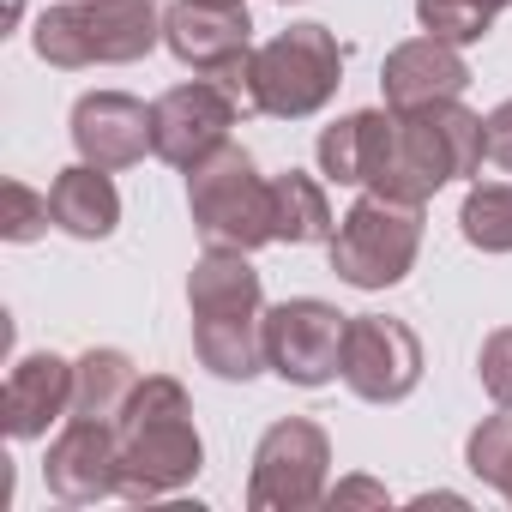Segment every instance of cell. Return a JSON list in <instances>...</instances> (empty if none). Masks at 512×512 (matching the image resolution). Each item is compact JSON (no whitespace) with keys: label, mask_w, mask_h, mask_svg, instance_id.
<instances>
[{"label":"cell","mask_w":512,"mask_h":512,"mask_svg":"<svg viewBox=\"0 0 512 512\" xmlns=\"http://www.w3.org/2000/svg\"><path fill=\"white\" fill-rule=\"evenodd\" d=\"M488 157V121L464 109L458 97L428 103V109H392L386 157L368 181V193L428 205L446 181H470Z\"/></svg>","instance_id":"6da1fadb"},{"label":"cell","mask_w":512,"mask_h":512,"mask_svg":"<svg viewBox=\"0 0 512 512\" xmlns=\"http://www.w3.org/2000/svg\"><path fill=\"white\" fill-rule=\"evenodd\" d=\"M121 494L157 500L205 470V440L193 428V398L169 374H145L121 410Z\"/></svg>","instance_id":"7a4b0ae2"},{"label":"cell","mask_w":512,"mask_h":512,"mask_svg":"<svg viewBox=\"0 0 512 512\" xmlns=\"http://www.w3.org/2000/svg\"><path fill=\"white\" fill-rule=\"evenodd\" d=\"M163 37L157 0H61L37 19V55L49 67H127Z\"/></svg>","instance_id":"3957f363"},{"label":"cell","mask_w":512,"mask_h":512,"mask_svg":"<svg viewBox=\"0 0 512 512\" xmlns=\"http://www.w3.org/2000/svg\"><path fill=\"white\" fill-rule=\"evenodd\" d=\"M187 211H193V229L205 247H235V253H253L278 241L272 235V181H260L253 157L223 139L211 157H199L187 169Z\"/></svg>","instance_id":"277c9868"},{"label":"cell","mask_w":512,"mask_h":512,"mask_svg":"<svg viewBox=\"0 0 512 512\" xmlns=\"http://www.w3.org/2000/svg\"><path fill=\"white\" fill-rule=\"evenodd\" d=\"M326 253H332V272L350 290H392V284L410 278L416 253H422V205L386 199V193H362L338 217Z\"/></svg>","instance_id":"5b68a950"},{"label":"cell","mask_w":512,"mask_h":512,"mask_svg":"<svg viewBox=\"0 0 512 512\" xmlns=\"http://www.w3.org/2000/svg\"><path fill=\"white\" fill-rule=\"evenodd\" d=\"M344 85V49L326 25H290L266 49H253V91L260 115L272 121H302L320 115Z\"/></svg>","instance_id":"8992f818"},{"label":"cell","mask_w":512,"mask_h":512,"mask_svg":"<svg viewBox=\"0 0 512 512\" xmlns=\"http://www.w3.org/2000/svg\"><path fill=\"white\" fill-rule=\"evenodd\" d=\"M332 476V440L308 416H284L260 434L247 470V506L253 512H308L326 500Z\"/></svg>","instance_id":"52a82bcc"},{"label":"cell","mask_w":512,"mask_h":512,"mask_svg":"<svg viewBox=\"0 0 512 512\" xmlns=\"http://www.w3.org/2000/svg\"><path fill=\"white\" fill-rule=\"evenodd\" d=\"M344 332L350 314L320 296H290L266 308V368L290 386H332L344 374Z\"/></svg>","instance_id":"ba28073f"},{"label":"cell","mask_w":512,"mask_h":512,"mask_svg":"<svg viewBox=\"0 0 512 512\" xmlns=\"http://www.w3.org/2000/svg\"><path fill=\"white\" fill-rule=\"evenodd\" d=\"M338 380L362 404H404L422 386V338L392 314H350Z\"/></svg>","instance_id":"9c48e42d"},{"label":"cell","mask_w":512,"mask_h":512,"mask_svg":"<svg viewBox=\"0 0 512 512\" xmlns=\"http://www.w3.org/2000/svg\"><path fill=\"white\" fill-rule=\"evenodd\" d=\"M235 115L241 109L223 97L217 79H187L151 103V157H163L169 169H193L199 157H211L229 139Z\"/></svg>","instance_id":"30bf717a"},{"label":"cell","mask_w":512,"mask_h":512,"mask_svg":"<svg viewBox=\"0 0 512 512\" xmlns=\"http://www.w3.org/2000/svg\"><path fill=\"white\" fill-rule=\"evenodd\" d=\"M43 482L67 506H91V500L121 494V428L91 422V416H67V428L49 440Z\"/></svg>","instance_id":"8fae6325"},{"label":"cell","mask_w":512,"mask_h":512,"mask_svg":"<svg viewBox=\"0 0 512 512\" xmlns=\"http://www.w3.org/2000/svg\"><path fill=\"white\" fill-rule=\"evenodd\" d=\"M73 151L97 169H133L151 151V109L127 91H91L73 103Z\"/></svg>","instance_id":"7c38bea8"},{"label":"cell","mask_w":512,"mask_h":512,"mask_svg":"<svg viewBox=\"0 0 512 512\" xmlns=\"http://www.w3.org/2000/svg\"><path fill=\"white\" fill-rule=\"evenodd\" d=\"M163 43L181 67L217 73L223 61L253 49V19L247 7H223V0H175L163 13Z\"/></svg>","instance_id":"4fadbf2b"},{"label":"cell","mask_w":512,"mask_h":512,"mask_svg":"<svg viewBox=\"0 0 512 512\" xmlns=\"http://www.w3.org/2000/svg\"><path fill=\"white\" fill-rule=\"evenodd\" d=\"M470 85V61L458 43L446 37H410L386 55L380 67V91H386V109H428V103H446V97H464Z\"/></svg>","instance_id":"5bb4252c"},{"label":"cell","mask_w":512,"mask_h":512,"mask_svg":"<svg viewBox=\"0 0 512 512\" xmlns=\"http://www.w3.org/2000/svg\"><path fill=\"white\" fill-rule=\"evenodd\" d=\"M61 416H73V362H61L55 350L19 356L7 386H0V422L13 440H43Z\"/></svg>","instance_id":"9a60e30c"},{"label":"cell","mask_w":512,"mask_h":512,"mask_svg":"<svg viewBox=\"0 0 512 512\" xmlns=\"http://www.w3.org/2000/svg\"><path fill=\"white\" fill-rule=\"evenodd\" d=\"M187 308L193 320H235V314H266V290L247 253L235 247H205L187 278Z\"/></svg>","instance_id":"2e32d148"},{"label":"cell","mask_w":512,"mask_h":512,"mask_svg":"<svg viewBox=\"0 0 512 512\" xmlns=\"http://www.w3.org/2000/svg\"><path fill=\"white\" fill-rule=\"evenodd\" d=\"M49 211H55V229H67V235H79V241H103V235H115V223H121V193H115L109 169H97V163L79 157L73 169L55 175Z\"/></svg>","instance_id":"e0dca14e"},{"label":"cell","mask_w":512,"mask_h":512,"mask_svg":"<svg viewBox=\"0 0 512 512\" xmlns=\"http://www.w3.org/2000/svg\"><path fill=\"white\" fill-rule=\"evenodd\" d=\"M193 350L217 380H253L266 368V314L193 320Z\"/></svg>","instance_id":"ac0fdd59"},{"label":"cell","mask_w":512,"mask_h":512,"mask_svg":"<svg viewBox=\"0 0 512 512\" xmlns=\"http://www.w3.org/2000/svg\"><path fill=\"white\" fill-rule=\"evenodd\" d=\"M338 217H332V199L314 175L302 169H284L272 175V235L284 247H308V241H332Z\"/></svg>","instance_id":"d6986e66"},{"label":"cell","mask_w":512,"mask_h":512,"mask_svg":"<svg viewBox=\"0 0 512 512\" xmlns=\"http://www.w3.org/2000/svg\"><path fill=\"white\" fill-rule=\"evenodd\" d=\"M133 386H139V368H133L127 350H85V356L73 362V416L121 422Z\"/></svg>","instance_id":"ffe728a7"},{"label":"cell","mask_w":512,"mask_h":512,"mask_svg":"<svg viewBox=\"0 0 512 512\" xmlns=\"http://www.w3.org/2000/svg\"><path fill=\"white\" fill-rule=\"evenodd\" d=\"M458 229L476 253H512V187L506 181H476L458 205Z\"/></svg>","instance_id":"44dd1931"},{"label":"cell","mask_w":512,"mask_h":512,"mask_svg":"<svg viewBox=\"0 0 512 512\" xmlns=\"http://www.w3.org/2000/svg\"><path fill=\"white\" fill-rule=\"evenodd\" d=\"M512 7V0H416V25L428 37H446V43H482L488 25Z\"/></svg>","instance_id":"7402d4cb"},{"label":"cell","mask_w":512,"mask_h":512,"mask_svg":"<svg viewBox=\"0 0 512 512\" xmlns=\"http://www.w3.org/2000/svg\"><path fill=\"white\" fill-rule=\"evenodd\" d=\"M464 464H470V476H482V482L512 506V410L482 416V422L470 428V440H464Z\"/></svg>","instance_id":"603a6c76"},{"label":"cell","mask_w":512,"mask_h":512,"mask_svg":"<svg viewBox=\"0 0 512 512\" xmlns=\"http://www.w3.org/2000/svg\"><path fill=\"white\" fill-rule=\"evenodd\" d=\"M362 151H368V121H362V109L344 115V121H332V127L320 133V145H314L320 175L338 181V187H362Z\"/></svg>","instance_id":"cb8c5ba5"},{"label":"cell","mask_w":512,"mask_h":512,"mask_svg":"<svg viewBox=\"0 0 512 512\" xmlns=\"http://www.w3.org/2000/svg\"><path fill=\"white\" fill-rule=\"evenodd\" d=\"M0 199H7V217H0V235H7V241H37L55 223L49 193H31L25 181H7V187H0Z\"/></svg>","instance_id":"d4e9b609"},{"label":"cell","mask_w":512,"mask_h":512,"mask_svg":"<svg viewBox=\"0 0 512 512\" xmlns=\"http://www.w3.org/2000/svg\"><path fill=\"white\" fill-rule=\"evenodd\" d=\"M476 374H482V392H488L500 410H512V326H500V332L482 338Z\"/></svg>","instance_id":"484cf974"},{"label":"cell","mask_w":512,"mask_h":512,"mask_svg":"<svg viewBox=\"0 0 512 512\" xmlns=\"http://www.w3.org/2000/svg\"><path fill=\"white\" fill-rule=\"evenodd\" d=\"M205 79H217L223 85V97L241 109V115H260V91H253V49L247 55H235V61H223L217 73H205Z\"/></svg>","instance_id":"4316f807"},{"label":"cell","mask_w":512,"mask_h":512,"mask_svg":"<svg viewBox=\"0 0 512 512\" xmlns=\"http://www.w3.org/2000/svg\"><path fill=\"white\" fill-rule=\"evenodd\" d=\"M488 163L512 175V97L488 115Z\"/></svg>","instance_id":"83f0119b"},{"label":"cell","mask_w":512,"mask_h":512,"mask_svg":"<svg viewBox=\"0 0 512 512\" xmlns=\"http://www.w3.org/2000/svg\"><path fill=\"white\" fill-rule=\"evenodd\" d=\"M326 500L332 506H386L392 494L374 482V476H350V482H338V488H326Z\"/></svg>","instance_id":"f1b7e54d"},{"label":"cell","mask_w":512,"mask_h":512,"mask_svg":"<svg viewBox=\"0 0 512 512\" xmlns=\"http://www.w3.org/2000/svg\"><path fill=\"white\" fill-rule=\"evenodd\" d=\"M223 7H247V0H223Z\"/></svg>","instance_id":"f546056e"},{"label":"cell","mask_w":512,"mask_h":512,"mask_svg":"<svg viewBox=\"0 0 512 512\" xmlns=\"http://www.w3.org/2000/svg\"><path fill=\"white\" fill-rule=\"evenodd\" d=\"M284 7H290V0H284Z\"/></svg>","instance_id":"4dcf8cb0"}]
</instances>
